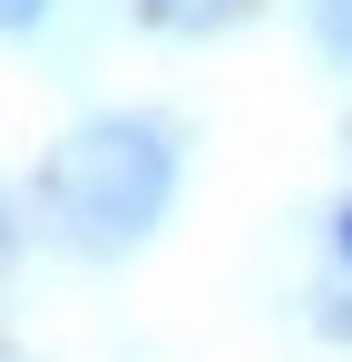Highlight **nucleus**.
I'll list each match as a JSON object with an SVG mask.
<instances>
[{"instance_id":"obj_1","label":"nucleus","mask_w":352,"mask_h":362,"mask_svg":"<svg viewBox=\"0 0 352 362\" xmlns=\"http://www.w3.org/2000/svg\"><path fill=\"white\" fill-rule=\"evenodd\" d=\"M167 196H176V147L157 118H88L40 167V216L69 255H127L137 235H157Z\"/></svg>"},{"instance_id":"obj_2","label":"nucleus","mask_w":352,"mask_h":362,"mask_svg":"<svg viewBox=\"0 0 352 362\" xmlns=\"http://www.w3.org/2000/svg\"><path fill=\"white\" fill-rule=\"evenodd\" d=\"M157 30H225V20H245V0H137Z\"/></svg>"},{"instance_id":"obj_3","label":"nucleus","mask_w":352,"mask_h":362,"mask_svg":"<svg viewBox=\"0 0 352 362\" xmlns=\"http://www.w3.org/2000/svg\"><path fill=\"white\" fill-rule=\"evenodd\" d=\"M313 40H323V49L352 69V0H313Z\"/></svg>"},{"instance_id":"obj_4","label":"nucleus","mask_w":352,"mask_h":362,"mask_svg":"<svg viewBox=\"0 0 352 362\" xmlns=\"http://www.w3.org/2000/svg\"><path fill=\"white\" fill-rule=\"evenodd\" d=\"M40 10H49V0H0V30H30Z\"/></svg>"},{"instance_id":"obj_5","label":"nucleus","mask_w":352,"mask_h":362,"mask_svg":"<svg viewBox=\"0 0 352 362\" xmlns=\"http://www.w3.org/2000/svg\"><path fill=\"white\" fill-rule=\"evenodd\" d=\"M333 245H343V264H352V206H343V216H333Z\"/></svg>"},{"instance_id":"obj_6","label":"nucleus","mask_w":352,"mask_h":362,"mask_svg":"<svg viewBox=\"0 0 352 362\" xmlns=\"http://www.w3.org/2000/svg\"><path fill=\"white\" fill-rule=\"evenodd\" d=\"M0 255H10V206H0Z\"/></svg>"}]
</instances>
